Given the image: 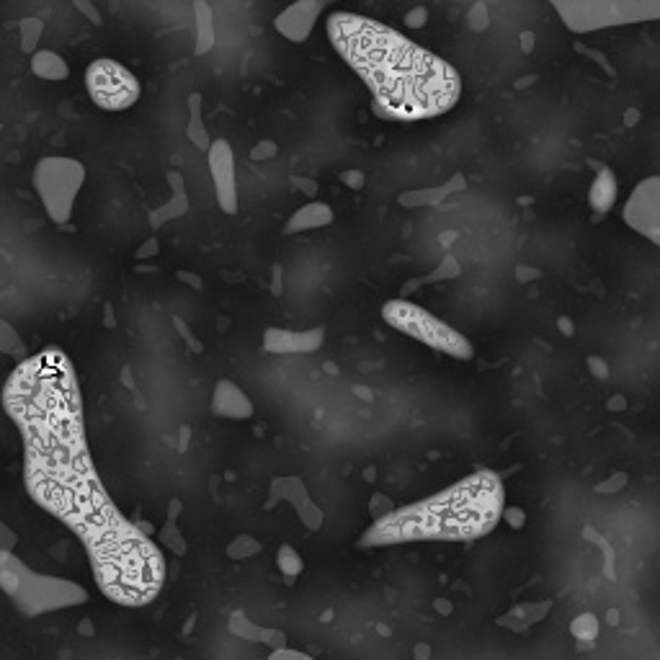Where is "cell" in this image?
Returning <instances> with one entry per match:
<instances>
[{"label": "cell", "instance_id": "d6986e66", "mask_svg": "<svg viewBox=\"0 0 660 660\" xmlns=\"http://www.w3.org/2000/svg\"><path fill=\"white\" fill-rule=\"evenodd\" d=\"M196 13V55H204L214 47V21H212V8L207 3H194Z\"/></svg>", "mask_w": 660, "mask_h": 660}, {"label": "cell", "instance_id": "9a60e30c", "mask_svg": "<svg viewBox=\"0 0 660 660\" xmlns=\"http://www.w3.org/2000/svg\"><path fill=\"white\" fill-rule=\"evenodd\" d=\"M588 202H591L593 212H609L617 202V176H614L612 168H601L596 173L591 184V194H588Z\"/></svg>", "mask_w": 660, "mask_h": 660}, {"label": "cell", "instance_id": "ac0fdd59", "mask_svg": "<svg viewBox=\"0 0 660 660\" xmlns=\"http://www.w3.org/2000/svg\"><path fill=\"white\" fill-rule=\"evenodd\" d=\"M186 137L191 140V145H196V150L209 153L212 140L207 135V127L202 122V96L199 93H191L189 96V124H186Z\"/></svg>", "mask_w": 660, "mask_h": 660}, {"label": "cell", "instance_id": "4fadbf2b", "mask_svg": "<svg viewBox=\"0 0 660 660\" xmlns=\"http://www.w3.org/2000/svg\"><path fill=\"white\" fill-rule=\"evenodd\" d=\"M212 413L220 418H235V421H245L253 416V403L248 400L243 390L230 379H220L214 387L212 398Z\"/></svg>", "mask_w": 660, "mask_h": 660}, {"label": "cell", "instance_id": "ba28073f", "mask_svg": "<svg viewBox=\"0 0 660 660\" xmlns=\"http://www.w3.org/2000/svg\"><path fill=\"white\" fill-rule=\"evenodd\" d=\"M86 88L93 104L104 111L132 109L140 98V80L111 57H98L86 70Z\"/></svg>", "mask_w": 660, "mask_h": 660}, {"label": "cell", "instance_id": "83f0119b", "mask_svg": "<svg viewBox=\"0 0 660 660\" xmlns=\"http://www.w3.org/2000/svg\"><path fill=\"white\" fill-rule=\"evenodd\" d=\"M269 660H312V658L305 653H297V650H276Z\"/></svg>", "mask_w": 660, "mask_h": 660}, {"label": "cell", "instance_id": "d4e9b609", "mask_svg": "<svg viewBox=\"0 0 660 660\" xmlns=\"http://www.w3.org/2000/svg\"><path fill=\"white\" fill-rule=\"evenodd\" d=\"M245 552H248V555H251V552H258V544L256 542H251V539H238V542L233 544V547H230V555L233 557H243Z\"/></svg>", "mask_w": 660, "mask_h": 660}, {"label": "cell", "instance_id": "44dd1931", "mask_svg": "<svg viewBox=\"0 0 660 660\" xmlns=\"http://www.w3.org/2000/svg\"><path fill=\"white\" fill-rule=\"evenodd\" d=\"M44 24L39 19H24L21 21V47L24 52H31V55H37V39L42 37Z\"/></svg>", "mask_w": 660, "mask_h": 660}, {"label": "cell", "instance_id": "52a82bcc", "mask_svg": "<svg viewBox=\"0 0 660 660\" xmlns=\"http://www.w3.org/2000/svg\"><path fill=\"white\" fill-rule=\"evenodd\" d=\"M3 586L19 601H37L42 609H55L60 604H78L86 593L68 581H55L47 575H34L8 552H3Z\"/></svg>", "mask_w": 660, "mask_h": 660}, {"label": "cell", "instance_id": "484cf974", "mask_svg": "<svg viewBox=\"0 0 660 660\" xmlns=\"http://www.w3.org/2000/svg\"><path fill=\"white\" fill-rule=\"evenodd\" d=\"M75 8H78L80 13H86L88 19H91V24H101V13L96 11V6L93 3H88V0H75Z\"/></svg>", "mask_w": 660, "mask_h": 660}, {"label": "cell", "instance_id": "8992f818", "mask_svg": "<svg viewBox=\"0 0 660 660\" xmlns=\"http://www.w3.org/2000/svg\"><path fill=\"white\" fill-rule=\"evenodd\" d=\"M570 31L586 34L593 29H606L617 24H635L660 16V3H624V0H578V3H552Z\"/></svg>", "mask_w": 660, "mask_h": 660}, {"label": "cell", "instance_id": "d6a6232c", "mask_svg": "<svg viewBox=\"0 0 660 660\" xmlns=\"http://www.w3.org/2000/svg\"><path fill=\"white\" fill-rule=\"evenodd\" d=\"M153 253H158V248H155V240H150V243H147V245H142L140 251H137V258L153 256Z\"/></svg>", "mask_w": 660, "mask_h": 660}, {"label": "cell", "instance_id": "6da1fadb", "mask_svg": "<svg viewBox=\"0 0 660 660\" xmlns=\"http://www.w3.org/2000/svg\"><path fill=\"white\" fill-rule=\"evenodd\" d=\"M6 410L21 428L31 498L78 534L111 601L140 606L165 581L158 547L109 501L86 449L73 364L60 349L31 356L6 385Z\"/></svg>", "mask_w": 660, "mask_h": 660}, {"label": "cell", "instance_id": "7402d4cb", "mask_svg": "<svg viewBox=\"0 0 660 660\" xmlns=\"http://www.w3.org/2000/svg\"><path fill=\"white\" fill-rule=\"evenodd\" d=\"M279 570H282L287 581H292V578L302 573V557L289 544H284L282 550H279Z\"/></svg>", "mask_w": 660, "mask_h": 660}, {"label": "cell", "instance_id": "603a6c76", "mask_svg": "<svg viewBox=\"0 0 660 660\" xmlns=\"http://www.w3.org/2000/svg\"><path fill=\"white\" fill-rule=\"evenodd\" d=\"M573 632H575V637H581V640H593V635H596V619H593L591 614H586V617H581V619H575Z\"/></svg>", "mask_w": 660, "mask_h": 660}, {"label": "cell", "instance_id": "e0dca14e", "mask_svg": "<svg viewBox=\"0 0 660 660\" xmlns=\"http://www.w3.org/2000/svg\"><path fill=\"white\" fill-rule=\"evenodd\" d=\"M168 181H171V189H173V199L165 207L155 209V212H150V225L153 227H160L163 222H171V220H178L181 214L189 212V196H186L184 191V181H181V176L178 173H168Z\"/></svg>", "mask_w": 660, "mask_h": 660}, {"label": "cell", "instance_id": "277c9868", "mask_svg": "<svg viewBox=\"0 0 660 660\" xmlns=\"http://www.w3.org/2000/svg\"><path fill=\"white\" fill-rule=\"evenodd\" d=\"M382 320L390 325L392 330H398L403 336L416 338V341L426 343L428 349L439 351V354L454 356V359H472V343L467 341L459 330L431 315L423 307L413 305L405 300H390L382 307Z\"/></svg>", "mask_w": 660, "mask_h": 660}, {"label": "cell", "instance_id": "ffe728a7", "mask_svg": "<svg viewBox=\"0 0 660 660\" xmlns=\"http://www.w3.org/2000/svg\"><path fill=\"white\" fill-rule=\"evenodd\" d=\"M0 351L8 356H16V359H21V356L26 354V346L24 341H21V336L16 333V328H13L8 320H3L0 323Z\"/></svg>", "mask_w": 660, "mask_h": 660}, {"label": "cell", "instance_id": "f546056e", "mask_svg": "<svg viewBox=\"0 0 660 660\" xmlns=\"http://www.w3.org/2000/svg\"><path fill=\"white\" fill-rule=\"evenodd\" d=\"M294 184H300V191H305V194H315L318 191V184L315 181H305V178H292Z\"/></svg>", "mask_w": 660, "mask_h": 660}, {"label": "cell", "instance_id": "2e32d148", "mask_svg": "<svg viewBox=\"0 0 660 660\" xmlns=\"http://www.w3.org/2000/svg\"><path fill=\"white\" fill-rule=\"evenodd\" d=\"M31 73L39 80H49V83H62L70 78L68 62L52 49H39L37 55H31Z\"/></svg>", "mask_w": 660, "mask_h": 660}, {"label": "cell", "instance_id": "7c38bea8", "mask_svg": "<svg viewBox=\"0 0 660 660\" xmlns=\"http://www.w3.org/2000/svg\"><path fill=\"white\" fill-rule=\"evenodd\" d=\"M325 341V328L284 330L269 328L263 333V349L269 354H315Z\"/></svg>", "mask_w": 660, "mask_h": 660}, {"label": "cell", "instance_id": "1f68e13d", "mask_svg": "<svg viewBox=\"0 0 660 660\" xmlns=\"http://www.w3.org/2000/svg\"><path fill=\"white\" fill-rule=\"evenodd\" d=\"M178 279H181V282H186V284H191L194 289H202V279H199V276L184 274V271H181V274H178Z\"/></svg>", "mask_w": 660, "mask_h": 660}, {"label": "cell", "instance_id": "4316f807", "mask_svg": "<svg viewBox=\"0 0 660 660\" xmlns=\"http://www.w3.org/2000/svg\"><path fill=\"white\" fill-rule=\"evenodd\" d=\"M341 181L349 186V189H361V186H364V173H361V171H346V173H341Z\"/></svg>", "mask_w": 660, "mask_h": 660}, {"label": "cell", "instance_id": "5b68a950", "mask_svg": "<svg viewBox=\"0 0 660 660\" xmlns=\"http://www.w3.org/2000/svg\"><path fill=\"white\" fill-rule=\"evenodd\" d=\"M83 184H86V165L75 158L49 155L34 168V189L55 225H68Z\"/></svg>", "mask_w": 660, "mask_h": 660}, {"label": "cell", "instance_id": "30bf717a", "mask_svg": "<svg viewBox=\"0 0 660 660\" xmlns=\"http://www.w3.org/2000/svg\"><path fill=\"white\" fill-rule=\"evenodd\" d=\"M209 173H212L217 202L225 214L238 212V176H235V155L227 140H214L207 153Z\"/></svg>", "mask_w": 660, "mask_h": 660}, {"label": "cell", "instance_id": "3957f363", "mask_svg": "<svg viewBox=\"0 0 660 660\" xmlns=\"http://www.w3.org/2000/svg\"><path fill=\"white\" fill-rule=\"evenodd\" d=\"M503 483L493 472H475L444 493L382 516L359 539L361 547L413 542V539L485 537L503 514Z\"/></svg>", "mask_w": 660, "mask_h": 660}, {"label": "cell", "instance_id": "5bb4252c", "mask_svg": "<svg viewBox=\"0 0 660 660\" xmlns=\"http://www.w3.org/2000/svg\"><path fill=\"white\" fill-rule=\"evenodd\" d=\"M333 209L323 202H310L305 207H300L297 212L289 217L287 227H284V235H297L305 233V230H320V227H328L333 222Z\"/></svg>", "mask_w": 660, "mask_h": 660}, {"label": "cell", "instance_id": "cb8c5ba5", "mask_svg": "<svg viewBox=\"0 0 660 660\" xmlns=\"http://www.w3.org/2000/svg\"><path fill=\"white\" fill-rule=\"evenodd\" d=\"M276 153H279V147H276V142L266 140V142H261V145H258L256 150H253L251 158L256 160V163H261V160H266V158H274Z\"/></svg>", "mask_w": 660, "mask_h": 660}, {"label": "cell", "instance_id": "7a4b0ae2", "mask_svg": "<svg viewBox=\"0 0 660 660\" xmlns=\"http://www.w3.org/2000/svg\"><path fill=\"white\" fill-rule=\"evenodd\" d=\"M325 31L341 60L372 93L379 117L423 122L457 106L462 96L457 68L392 26L336 11L325 21Z\"/></svg>", "mask_w": 660, "mask_h": 660}, {"label": "cell", "instance_id": "8fae6325", "mask_svg": "<svg viewBox=\"0 0 660 660\" xmlns=\"http://www.w3.org/2000/svg\"><path fill=\"white\" fill-rule=\"evenodd\" d=\"M323 11V0H300V3H292L289 8H284L274 19V26L284 39H289V42L294 44H302L310 39L312 29H315Z\"/></svg>", "mask_w": 660, "mask_h": 660}, {"label": "cell", "instance_id": "9c48e42d", "mask_svg": "<svg viewBox=\"0 0 660 660\" xmlns=\"http://www.w3.org/2000/svg\"><path fill=\"white\" fill-rule=\"evenodd\" d=\"M624 222L660 245V176L645 178L624 204Z\"/></svg>", "mask_w": 660, "mask_h": 660}, {"label": "cell", "instance_id": "4dcf8cb0", "mask_svg": "<svg viewBox=\"0 0 660 660\" xmlns=\"http://www.w3.org/2000/svg\"><path fill=\"white\" fill-rule=\"evenodd\" d=\"M173 323H176V328H178V330H181V336H184V338H186V341H189V343H191V346H194V349H196V351H199V343H196V341H194V338H191V333H189V328H186V325H184V323H181V318H173Z\"/></svg>", "mask_w": 660, "mask_h": 660}, {"label": "cell", "instance_id": "f1b7e54d", "mask_svg": "<svg viewBox=\"0 0 660 660\" xmlns=\"http://www.w3.org/2000/svg\"><path fill=\"white\" fill-rule=\"evenodd\" d=\"M423 19H426V11H423V8H418L416 13L410 11L408 16H405V21H408V26H416V29H418V26H423Z\"/></svg>", "mask_w": 660, "mask_h": 660}, {"label": "cell", "instance_id": "836d02e7", "mask_svg": "<svg viewBox=\"0 0 660 660\" xmlns=\"http://www.w3.org/2000/svg\"><path fill=\"white\" fill-rule=\"evenodd\" d=\"M274 294H282V271L276 269V279H274Z\"/></svg>", "mask_w": 660, "mask_h": 660}]
</instances>
